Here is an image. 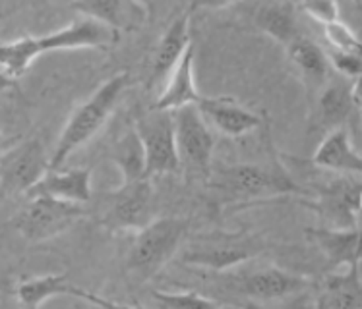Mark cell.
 <instances>
[{
	"label": "cell",
	"instance_id": "obj_25",
	"mask_svg": "<svg viewBox=\"0 0 362 309\" xmlns=\"http://www.w3.org/2000/svg\"><path fill=\"white\" fill-rule=\"evenodd\" d=\"M112 162L119 166L122 180H140L146 176V159H144V147H141L140 135L136 128L120 133L119 140L112 143L111 149Z\"/></svg>",
	"mask_w": 362,
	"mask_h": 309
},
{
	"label": "cell",
	"instance_id": "obj_33",
	"mask_svg": "<svg viewBox=\"0 0 362 309\" xmlns=\"http://www.w3.org/2000/svg\"><path fill=\"white\" fill-rule=\"evenodd\" d=\"M353 2H355L356 6H358V4H361V0H353Z\"/></svg>",
	"mask_w": 362,
	"mask_h": 309
},
{
	"label": "cell",
	"instance_id": "obj_5",
	"mask_svg": "<svg viewBox=\"0 0 362 309\" xmlns=\"http://www.w3.org/2000/svg\"><path fill=\"white\" fill-rule=\"evenodd\" d=\"M266 248V240L248 230L211 232V234L196 236L182 255V261L188 265L223 272L230 271L250 259H256Z\"/></svg>",
	"mask_w": 362,
	"mask_h": 309
},
{
	"label": "cell",
	"instance_id": "obj_24",
	"mask_svg": "<svg viewBox=\"0 0 362 309\" xmlns=\"http://www.w3.org/2000/svg\"><path fill=\"white\" fill-rule=\"evenodd\" d=\"M254 25L283 47L298 35L295 8L288 0H274L258 6L254 12Z\"/></svg>",
	"mask_w": 362,
	"mask_h": 309
},
{
	"label": "cell",
	"instance_id": "obj_8",
	"mask_svg": "<svg viewBox=\"0 0 362 309\" xmlns=\"http://www.w3.org/2000/svg\"><path fill=\"white\" fill-rule=\"evenodd\" d=\"M136 132L140 135L144 159H146V176L173 174L180 169L175 143V124L173 112L161 109H149L136 120Z\"/></svg>",
	"mask_w": 362,
	"mask_h": 309
},
{
	"label": "cell",
	"instance_id": "obj_21",
	"mask_svg": "<svg viewBox=\"0 0 362 309\" xmlns=\"http://www.w3.org/2000/svg\"><path fill=\"white\" fill-rule=\"evenodd\" d=\"M194 56H196V49H194V43H190L185 54L177 62V66L173 68L167 87L157 97L153 109L175 111V109H180L186 104H196L200 101L202 95L196 87V80H194Z\"/></svg>",
	"mask_w": 362,
	"mask_h": 309
},
{
	"label": "cell",
	"instance_id": "obj_27",
	"mask_svg": "<svg viewBox=\"0 0 362 309\" xmlns=\"http://www.w3.org/2000/svg\"><path fill=\"white\" fill-rule=\"evenodd\" d=\"M324 35L327 41V47L333 51H347V52H361V41L356 37V33L345 23L335 20L332 23L324 25Z\"/></svg>",
	"mask_w": 362,
	"mask_h": 309
},
{
	"label": "cell",
	"instance_id": "obj_17",
	"mask_svg": "<svg viewBox=\"0 0 362 309\" xmlns=\"http://www.w3.org/2000/svg\"><path fill=\"white\" fill-rule=\"evenodd\" d=\"M31 195H51L83 205L91 199V170L49 169L37 184L25 193V198Z\"/></svg>",
	"mask_w": 362,
	"mask_h": 309
},
{
	"label": "cell",
	"instance_id": "obj_20",
	"mask_svg": "<svg viewBox=\"0 0 362 309\" xmlns=\"http://www.w3.org/2000/svg\"><path fill=\"white\" fill-rule=\"evenodd\" d=\"M312 162L318 169L333 170L341 174H361L362 172L361 154L353 145L351 133L345 126L325 133L320 147L312 157Z\"/></svg>",
	"mask_w": 362,
	"mask_h": 309
},
{
	"label": "cell",
	"instance_id": "obj_30",
	"mask_svg": "<svg viewBox=\"0 0 362 309\" xmlns=\"http://www.w3.org/2000/svg\"><path fill=\"white\" fill-rule=\"evenodd\" d=\"M237 0H194V8H223Z\"/></svg>",
	"mask_w": 362,
	"mask_h": 309
},
{
	"label": "cell",
	"instance_id": "obj_26",
	"mask_svg": "<svg viewBox=\"0 0 362 309\" xmlns=\"http://www.w3.org/2000/svg\"><path fill=\"white\" fill-rule=\"evenodd\" d=\"M151 296L157 303H161L165 308H219L223 305L214 298L194 292V290H177V292L153 290Z\"/></svg>",
	"mask_w": 362,
	"mask_h": 309
},
{
	"label": "cell",
	"instance_id": "obj_16",
	"mask_svg": "<svg viewBox=\"0 0 362 309\" xmlns=\"http://www.w3.org/2000/svg\"><path fill=\"white\" fill-rule=\"evenodd\" d=\"M76 296V298H83L88 302L95 303V305H103V308H115L120 305L117 302H107L99 296H93L81 290V288L70 284L68 280V272H60V274H43V277H33V279L22 280L16 286V298L18 302L25 305V308H39L43 305L49 298L54 296Z\"/></svg>",
	"mask_w": 362,
	"mask_h": 309
},
{
	"label": "cell",
	"instance_id": "obj_15",
	"mask_svg": "<svg viewBox=\"0 0 362 309\" xmlns=\"http://www.w3.org/2000/svg\"><path fill=\"white\" fill-rule=\"evenodd\" d=\"M196 107L200 109L207 124L229 138H240L262 126V118L233 97H200Z\"/></svg>",
	"mask_w": 362,
	"mask_h": 309
},
{
	"label": "cell",
	"instance_id": "obj_22",
	"mask_svg": "<svg viewBox=\"0 0 362 309\" xmlns=\"http://www.w3.org/2000/svg\"><path fill=\"white\" fill-rule=\"evenodd\" d=\"M314 305L320 309H351L362 305L361 265L347 267L341 274H329L318 290Z\"/></svg>",
	"mask_w": 362,
	"mask_h": 309
},
{
	"label": "cell",
	"instance_id": "obj_32",
	"mask_svg": "<svg viewBox=\"0 0 362 309\" xmlns=\"http://www.w3.org/2000/svg\"><path fill=\"white\" fill-rule=\"evenodd\" d=\"M136 2H140L141 6H146L149 10V6H151V2H153V0H136Z\"/></svg>",
	"mask_w": 362,
	"mask_h": 309
},
{
	"label": "cell",
	"instance_id": "obj_10",
	"mask_svg": "<svg viewBox=\"0 0 362 309\" xmlns=\"http://www.w3.org/2000/svg\"><path fill=\"white\" fill-rule=\"evenodd\" d=\"M49 170V154L35 138L16 141L0 154V186L10 195H25Z\"/></svg>",
	"mask_w": 362,
	"mask_h": 309
},
{
	"label": "cell",
	"instance_id": "obj_9",
	"mask_svg": "<svg viewBox=\"0 0 362 309\" xmlns=\"http://www.w3.org/2000/svg\"><path fill=\"white\" fill-rule=\"evenodd\" d=\"M153 219V188L151 178L122 180L117 192L107 199L99 224L109 232L140 230Z\"/></svg>",
	"mask_w": 362,
	"mask_h": 309
},
{
	"label": "cell",
	"instance_id": "obj_28",
	"mask_svg": "<svg viewBox=\"0 0 362 309\" xmlns=\"http://www.w3.org/2000/svg\"><path fill=\"white\" fill-rule=\"evenodd\" d=\"M325 56L329 60L337 72H339L345 80H361V72H362V59L361 52H347V51H329L325 52Z\"/></svg>",
	"mask_w": 362,
	"mask_h": 309
},
{
	"label": "cell",
	"instance_id": "obj_14",
	"mask_svg": "<svg viewBox=\"0 0 362 309\" xmlns=\"http://www.w3.org/2000/svg\"><path fill=\"white\" fill-rule=\"evenodd\" d=\"M72 8L117 33H132L148 22V8L136 0H72Z\"/></svg>",
	"mask_w": 362,
	"mask_h": 309
},
{
	"label": "cell",
	"instance_id": "obj_19",
	"mask_svg": "<svg viewBox=\"0 0 362 309\" xmlns=\"http://www.w3.org/2000/svg\"><path fill=\"white\" fill-rule=\"evenodd\" d=\"M306 236L329 263V269L361 263V232L358 229H306Z\"/></svg>",
	"mask_w": 362,
	"mask_h": 309
},
{
	"label": "cell",
	"instance_id": "obj_6",
	"mask_svg": "<svg viewBox=\"0 0 362 309\" xmlns=\"http://www.w3.org/2000/svg\"><path fill=\"white\" fill-rule=\"evenodd\" d=\"M170 112L180 169H185L188 176L202 178L206 182L211 172V154L215 147V138L206 118L202 116L196 104H186Z\"/></svg>",
	"mask_w": 362,
	"mask_h": 309
},
{
	"label": "cell",
	"instance_id": "obj_29",
	"mask_svg": "<svg viewBox=\"0 0 362 309\" xmlns=\"http://www.w3.org/2000/svg\"><path fill=\"white\" fill-rule=\"evenodd\" d=\"M304 14L314 18L322 25L339 20V6L337 0H300Z\"/></svg>",
	"mask_w": 362,
	"mask_h": 309
},
{
	"label": "cell",
	"instance_id": "obj_13",
	"mask_svg": "<svg viewBox=\"0 0 362 309\" xmlns=\"http://www.w3.org/2000/svg\"><path fill=\"white\" fill-rule=\"evenodd\" d=\"M308 288V279L277 267H264L243 272L237 279V290L258 302H274L287 296L300 294Z\"/></svg>",
	"mask_w": 362,
	"mask_h": 309
},
{
	"label": "cell",
	"instance_id": "obj_18",
	"mask_svg": "<svg viewBox=\"0 0 362 309\" xmlns=\"http://www.w3.org/2000/svg\"><path fill=\"white\" fill-rule=\"evenodd\" d=\"M190 43H192L190 41V16L180 14L173 20L157 44L156 54L151 59V68H149L148 87L161 83L173 72V68L177 66V62Z\"/></svg>",
	"mask_w": 362,
	"mask_h": 309
},
{
	"label": "cell",
	"instance_id": "obj_7",
	"mask_svg": "<svg viewBox=\"0 0 362 309\" xmlns=\"http://www.w3.org/2000/svg\"><path fill=\"white\" fill-rule=\"evenodd\" d=\"M86 214L80 203L51 198L31 195L28 203L12 217V226L30 242H45L62 234Z\"/></svg>",
	"mask_w": 362,
	"mask_h": 309
},
{
	"label": "cell",
	"instance_id": "obj_4",
	"mask_svg": "<svg viewBox=\"0 0 362 309\" xmlns=\"http://www.w3.org/2000/svg\"><path fill=\"white\" fill-rule=\"evenodd\" d=\"M188 232V221L178 217H163L151 221L138 230L134 238L126 267L138 280H148L161 271L165 263L177 253Z\"/></svg>",
	"mask_w": 362,
	"mask_h": 309
},
{
	"label": "cell",
	"instance_id": "obj_31",
	"mask_svg": "<svg viewBox=\"0 0 362 309\" xmlns=\"http://www.w3.org/2000/svg\"><path fill=\"white\" fill-rule=\"evenodd\" d=\"M16 141H18V138H4V135H2V132H0V154L4 153V151H6V149L10 147L12 143H16Z\"/></svg>",
	"mask_w": 362,
	"mask_h": 309
},
{
	"label": "cell",
	"instance_id": "obj_11",
	"mask_svg": "<svg viewBox=\"0 0 362 309\" xmlns=\"http://www.w3.org/2000/svg\"><path fill=\"white\" fill-rule=\"evenodd\" d=\"M314 211L332 229H358L361 217V178L358 174L329 180L316 188Z\"/></svg>",
	"mask_w": 362,
	"mask_h": 309
},
{
	"label": "cell",
	"instance_id": "obj_1",
	"mask_svg": "<svg viewBox=\"0 0 362 309\" xmlns=\"http://www.w3.org/2000/svg\"><path fill=\"white\" fill-rule=\"evenodd\" d=\"M119 43V33L95 20H76L66 28L41 37L0 41V74L8 80L22 78L30 66L47 52L66 49H111Z\"/></svg>",
	"mask_w": 362,
	"mask_h": 309
},
{
	"label": "cell",
	"instance_id": "obj_23",
	"mask_svg": "<svg viewBox=\"0 0 362 309\" xmlns=\"http://www.w3.org/2000/svg\"><path fill=\"white\" fill-rule=\"evenodd\" d=\"M285 49H287L291 62L303 74L304 81L314 85L316 89L322 87L329 78V60L325 56L324 49L300 33L295 39H291L285 44Z\"/></svg>",
	"mask_w": 362,
	"mask_h": 309
},
{
	"label": "cell",
	"instance_id": "obj_12",
	"mask_svg": "<svg viewBox=\"0 0 362 309\" xmlns=\"http://www.w3.org/2000/svg\"><path fill=\"white\" fill-rule=\"evenodd\" d=\"M361 80L325 81L316 103V130L343 128L361 111Z\"/></svg>",
	"mask_w": 362,
	"mask_h": 309
},
{
	"label": "cell",
	"instance_id": "obj_2",
	"mask_svg": "<svg viewBox=\"0 0 362 309\" xmlns=\"http://www.w3.org/2000/svg\"><path fill=\"white\" fill-rule=\"evenodd\" d=\"M207 188L215 193L219 205L259 201V199L281 198V195H310L288 176L279 162L274 164H225L209 172Z\"/></svg>",
	"mask_w": 362,
	"mask_h": 309
},
{
	"label": "cell",
	"instance_id": "obj_3",
	"mask_svg": "<svg viewBox=\"0 0 362 309\" xmlns=\"http://www.w3.org/2000/svg\"><path fill=\"white\" fill-rule=\"evenodd\" d=\"M128 81H130V75L126 72L115 74L105 81L101 87H97L88 101H83L72 112V116L68 118L60 132L54 151L49 154V169H62L68 157L74 153L76 149L86 145L103 128L124 93Z\"/></svg>",
	"mask_w": 362,
	"mask_h": 309
}]
</instances>
